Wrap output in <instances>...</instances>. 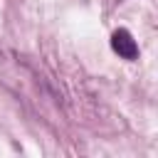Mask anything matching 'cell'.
I'll return each instance as SVG.
<instances>
[{"mask_svg":"<svg viewBox=\"0 0 158 158\" xmlns=\"http://www.w3.org/2000/svg\"><path fill=\"white\" fill-rule=\"evenodd\" d=\"M111 49L121 57V59H136L138 57V44L133 40V35L128 30H116L111 35Z\"/></svg>","mask_w":158,"mask_h":158,"instance_id":"1","label":"cell"}]
</instances>
